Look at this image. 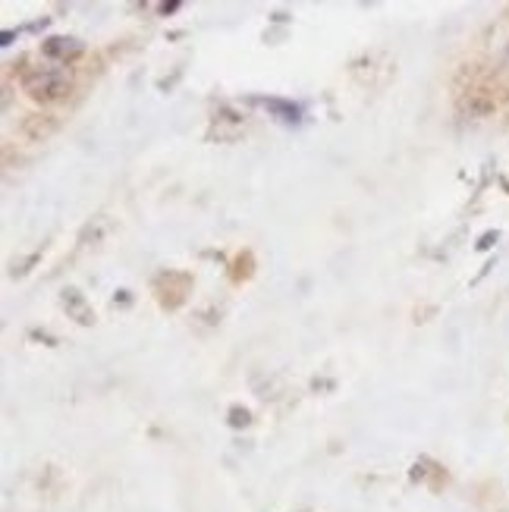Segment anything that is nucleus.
Returning <instances> with one entry per match:
<instances>
[{"label":"nucleus","instance_id":"f257e3e1","mask_svg":"<svg viewBox=\"0 0 509 512\" xmlns=\"http://www.w3.org/2000/svg\"><path fill=\"white\" fill-rule=\"evenodd\" d=\"M26 88L32 92V98H38V101H57V98L66 95L70 82H66V76L57 73V70H44V73H32L26 79Z\"/></svg>","mask_w":509,"mask_h":512}]
</instances>
